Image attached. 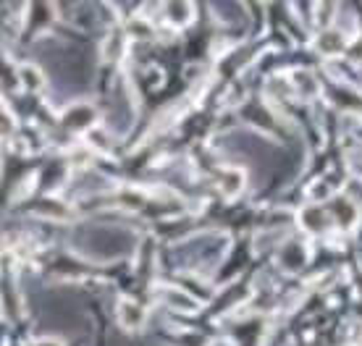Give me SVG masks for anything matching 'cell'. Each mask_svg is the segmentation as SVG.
<instances>
[{
	"label": "cell",
	"instance_id": "1",
	"mask_svg": "<svg viewBox=\"0 0 362 346\" xmlns=\"http://www.w3.org/2000/svg\"><path fill=\"white\" fill-rule=\"evenodd\" d=\"M119 317L126 328H140L142 323H145V312H142L137 305H131V302H121Z\"/></svg>",
	"mask_w": 362,
	"mask_h": 346
},
{
	"label": "cell",
	"instance_id": "2",
	"mask_svg": "<svg viewBox=\"0 0 362 346\" xmlns=\"http://www.w3.org/2000/svg\"><path fill=\"white\" fill-rule=\"evenodd\" d=\"M318 48H321L326 55H336V53H342L344 50V40L336 34V32H326L321 40H318Z\"/></svg>",
	"mask_w": 362,
	"mask_h": 346
},
{
	"label": "cell",
	"instance_id": "3",
	"mask_svg": "<svg viewBox=\"0 0 362 346\" xmlns=\"http://www.w3.org/2000/svg\"><path fill=\"white\" fill-rule=\"evenodd\" d=\"M13 131V119H11V113L6 108H0V137H6Z\"/></svg>",
	"mask_w": 362,
	"mask_h": 346
},
{
	"label": "cell",
	"instance_id": "4",
	"mask_svg": "<svg viewBox=\"0 0 362 346\" xmlns=\"http://www.w3.org/2000/svg\"><path fill=\"white\" fill-rule=\"evenodd\" d=\"M226 178H229V181H223V189H226L229 194H234V189L241 187V176H239V173H234V171H229V173H226Z\"/></svg>",
	"mask_w": 362,
	"mask_h": 346
},
{
	"label": "cell",
	"instance_id": "5",
	"mask_svg": "<svg viewBox=\"0 0 362 346\" xmlns=\"http://www.w3.org/2000/svg\"><path fill=\"white\" fill-rule=\"evenodd\" d=\"M34 346H60L58 341H51V338H42V341H37Z\"/></svg>",
	"mask_w": 362,
	"mask_h": 346
}]
</instances>
